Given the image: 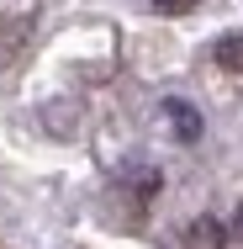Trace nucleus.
Returning <instances> with one entry per match:
<instances>
[{"label":"nucleus","mask_w":243,"mask_h":249,"mask_svg":"<svg viewBox=\"0 0 243 249\" xmlns=\"http://www.w3.org/2000/svg\"><path fill=\"white\" fill-rule=\"evenodd\" d=\"M159 111L169 117V133H175L180 143H195V138H201V127H206V122H201V111H195L191 101H180V96H164V101H159Z\"/></svg>","instance_id":"f257e3e1"},{"label":"nucleus","mask_w":243,"mask_h":249,"mask_svg":"<svg viewBox=\"0 0 243 249\" xmlns=\"http://www.w3.org/2000/svg\"><path fill=\"white\" fill-rule=\"evenodd\" d=\"M211 58H217L227 74H243V32H227V37H217Z\"/></svg>","instance_id":"f03ea898"},{"label":"nucleus","mask_w":243,"mask_h":249,"mask_svg":"<svg viewBox=\"0 0 243 249\" xmlns=\"http://www.w3.org/2000/svg\"><path fill=\"white\" fill-rule=\"evenodd\" d=\"M153 5H159V11H164V16H185V11H191L195 0H153Z\"/></svg>","instance_id":"7ed1b4c3"}]
</instances>
